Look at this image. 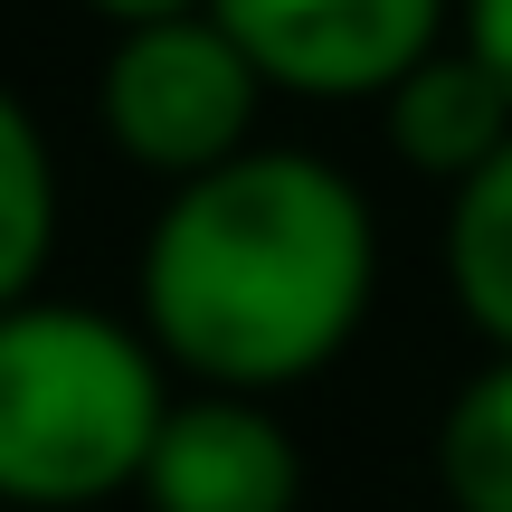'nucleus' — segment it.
<instances>
[{"instance_id": "423d86ee", "label": "nucleus", "mask_w": 512, "mask_h": 512, "mask_svg": "<svg viewBox=\"0 0 512 512\" xmlns=\"http://www.w3.org/2000/svg\"><path fill=\"white\" fill-rule=\"evenodd\" d=\"M389 133H399V152L418 171L475 181L512 143V95H503V76L484 67L475 48H456V57H427V67H408L399 86H389Z\"/></svg>"}, {"instance_id": "9b49d317", "label": "nucleus", "mask_w": 512, "mask_h": 512, "mask_svg": "<svg viewBox=\"0 0 512 512\" xmlns=\"http://www.w3.org/2000/svg\"><path fill=\"white\" fill-rule=\"evenodd\" d=\"M95 10L133 19V29H152V19H190V0H95Z\"/></svg>"}, {"instance_id": "f257e3e1", "label": "nucleus", "mask_w": 512, "mask_h": 512, "mask_svg": "<svg viewBox=\"0 0 512 512\" xmlns=\"http://www.w3.org/2000/svg\"><path fill=\"white\" fill-rule=\"evenodd\" d=\"M370 294V209L304 152H238L200 171L152 228L143 313L181 370L219 389H285L342 351Z\"/></svg>"}, {"instance_id": "9d476101", "label": "nucleus", "mask_w": 512, "mask_h": 512, "mask_svg": "<svg viewBox=\"0 0 512 512\" xmlns=\"http://www.w3.org/2000/svg\"><path fill=\"white\" fill-rule=\"evenodd\" d=\"M465 48L484 57V67L503 76V95H512V0H475V38Z\"/></svg>"}, {"instance_id": "0eeeda50", "label": "nucleus", "mask_w": 512, "mask_h": 512, "mask_svg": "<svg viewBox=\"0 0 512 512\" xmlns=\"http://www.w3.org/2000/svg\"><path fill=\"white\" fill-rule=\"evenodd\" d=\"M446 275L456 304L512 351V143L475 181H456V219H446Z\"/></svg>"}, {"instance_id": "20e7f679", "label": "nucleus", "mask_w": 512, "mask_h": 512, "mask_svg": "<svg viewBox=\"0 0 512 512\" xmlns=\"http://www.w3.org/2000/svg\"><path fill=\"white\" fill-rule=\"evenodd\" d=\"M228 38L266 86L294 95H389L408 67L437 57L446 0H219Z\"/></svg>"}, {"instance_id": "6e6552de", "label": "nucleus", "mask_w": 512, "mask_h": 512, "mask_svg": "<svg viewBox=\"0 0 512 512\" xmlns=\"http://www.w3.org/2000/svg\"><path fill=\"white\" fill-rule=\"evenodd\" d=\"M437 465H446V494H456L465 512H512V351L484 370V380L456 389Z\"/></svg>"}, {"instance_id": "f03ea898", "label": "nucleus", "mask_w": 512, "mask_h": 512, "mask_svg": "<svg viewBox=\"0 0 512 512\" xmlns=\"http://www.w3.org/2000/svg\"><path fill=\"white\" fill-rule=\"evenodd\" d=\"M162 418L171 408L152 351L105 313H0V494L10 503H95L114 484H143Z\"/></svg>"}, {"instance_id": "7ed1b4c3", "label": "nucleus", "mask_w": 512, "mask_h": 512, "mask_svg": "<svg viewBox=\"0 0 512 512\" xmlns=\"http://www.w3.org/2000/svg\"><path fill=\"white\" fill-rule=\"evenodd\" d=\"M256 86H266V76L247 67V48L219 19H152L105 67V124L143 171L200 181V171L238 162Z\"/></svg>"}, {"instance_id": "39448f33", "label": "nucleus", "mask_w": 512, "mask_h": 512, "mask_svg": "<svg viewBox=\"0 0 512 512\" xmlns=\"http://www.w3.org/2000/svg\"><path fill=\"white\" fill-rule=\"evenodd\" d=\"M294 446L247 399H190L143 456L152 512H294Z\"/></svg>"}, {"instance_id": "1a4fd4ad", "label": "nucleus", "mask_w": 512, "mask_h": 512, "mask_svg": "<svg viewBox=\"0 0 512 512\" xmlns=\"http://www.w3.org/2000/svg\"><path fill=\"white\" fill-rule=\"evenodd\" d=\"M48 219H57V190H48V152H38V124L0 95V313L29 294L38 256H48Z\"/></svg>"}]
</instances>
